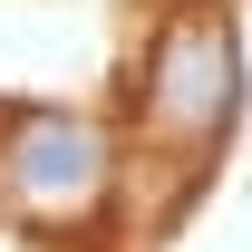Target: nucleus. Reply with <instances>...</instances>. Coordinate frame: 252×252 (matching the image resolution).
I'll return each mask as SVG.
<instances>
[{
    "label": "nucleus",
    "instance_id": "nucleus-1",
    "mask_svg": "<svg viewBox=\"0 0 252 252\" xmlns=\"http://www.w3.org/2000/svg\"><path fill=\"white\" fill-rule=\"evenodd\" d=\"M233 78H243V59H233V30H223V20H204V10H175V20L146 39L136 107H146V126H156L165 146L204 156L223 126H233Z\"/></svg>",
    "mask_w": 252,
    "mask_h": 252
},
{
    "label": "nucleus",
    "instance_id": "nucleus-2",
    "mask_svg": "<svg viewBox=\"0 0 252 252\" xmlns=\"http://www.w3.org/2000/svg\"><path fill=\"white\" fill-rule=\"evenodd\" d=\"M107 136H97L88 117H59V107H39V117L10 126V146H0V194H10V214L49 223V233H68V223H88L97 204H107Z\"/></svg>",
    "mask_w": 252,
    "mask_h": 252
}]
</instances>
